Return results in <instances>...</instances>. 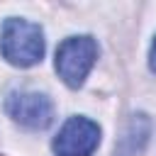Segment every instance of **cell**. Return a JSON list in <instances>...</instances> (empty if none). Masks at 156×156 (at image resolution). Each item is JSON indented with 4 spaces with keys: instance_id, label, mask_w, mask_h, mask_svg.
<instances>
[{
    "instance_id": "2",
    "label": "cell",
    "mask_w": 156,
    "mask_h": 156,
    "mask_svg": "<svg viewBox=\"0 0 156 156\" xmlns=\"http://www.w3.org/2000/svg\"><path fill=\"white\" fill-rule=\"evenodd\" d=\"M98 58V44L93 37H68L56 49V73L68 88H80Z\"/></svg>"
},
{
    "instance_id": "3",
    "label": "cell",
    "mask_w": 156,
    "mask_h": 156,
    "mask_svg": "<svg viewBox=\"0 0 156 156\" xmlns=\"http://www.w3.org/2000/svg\"><path fill=\"white\" fill-rule=\"evenodd\" d=\"M5 107L7 115L27 129H46L54 119V102L44 93H34V90L12 93Z\"/></svg>"
},
{
    "instance_id": "4",
    "label": "cell",
    "mask_w": 156,
    "mask_h": 156,
    "mask_svg": "<svg viewBox=\"0 0 156 156\" xmlns=\"http://www.w3.org/2000/svg\"><path fill=\"white\" fill-rule=\"evenodd\" d=\"M100 144V127L88 117H71L54 139L56 156H90Z\"/></svg>"
},
{
    "instance_id": "6",
    "label": "cell",
    "mask_w": 156,
    "mask_h": 156,
    "mask_svg": "<svg viewBox=\"0 0 156 156\" xmlns=\"http://www.w3.org/2000/svg\"><path fill=\"white\" fill-rule=\"evenodd\" d=\"M149 68L156 73V39H154V44H151V54H149Z\"/></svg>"
},
{
    "instance_id": "5",
    "label": "cell",
    "mask_w": 156,
    "mask_h": 156,
    "mask_svg": "<svg viewBox=\"0 0 156 156\" xmlns=\"http://www.w3.org/2000/svg\"><path fill=\"white\" fill-rule=\"evenodd\" d=\"M149 132H151V122L146 115H132L129 122L122 129V136L115 144V154L117 156H139L149 141Z\"/></svg>"
},
{
    "instance_id": "1",
    "label": "cell",
    "mask_w": 156,
    "mask_h": 156,
    "mask_svg": "<svg viewBox=\"0 0 156 156\" xmlns=\"http://www.w3.org/2000/svg\"><path fill=\"white\" fill-rule=\"evenodd\" d=\"M0 51L12 66H20V68L39 63L44 56L41 27L22 17H7L0 29Z\"/></svg>"
}]
</instances>
